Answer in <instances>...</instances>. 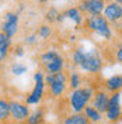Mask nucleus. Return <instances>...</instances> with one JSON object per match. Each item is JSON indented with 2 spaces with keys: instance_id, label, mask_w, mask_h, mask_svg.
Masks as SVG:
<instances>
[{
  "instance_id": "obj_1",
  "label": "nucleus",
  "mask_w": 122,
  "mask_h": 124,
  "mask_svg": "<svg viewBox=\"0 0 122 124\" xmlns=\"http://www.w3.org/2000/svg\"><path fill=\"white\" fill-rule=\"evenodd\" d=\"M104 56L98 48H84L77 45L72 51V68L84 72L87 75L97 76L104 68Z\"/></svg>"
},
{
  "instance_id": "obj_2",
  "label": "nucleus",
  "mask_w": 122,
  "mask_h": 124,
  "mask_svg": "<svg viewBox=\"0 0 122 124\" xmlns=\"http://www.w3.org/2000/svg\"><path fill=\"white\" fill-rule=\"evenodd\" d=\"M98 86L94 83H83V86L77 87L75 90H69L66 93V100L69 104V113H83L84 107L90 104L94 90Z\"/></svg>"
},
{
  "instance_id": "obj_3",
  "label": "nucleus",
  "mask_w": 122,
  "mask_h": 124,
  "mask_svg": "<svg viewBox=\"0 0 122 124\" xmlns=\"http://www.w3.org/2000/svg\"><path fill=\"white\" fill-rule=\"evenodd\" d=\"M44 82H45L48 94L54 100H62L66 96V93L69 92L68 72L66 70L55 72V73H46L44 76Z\"/></svg>"
},
{
  "instance_id": "obj_4",
  "label": "nucleus",
  "mask_w": 122,
  "mask_h": 124,
  "mask_svg": "<svg viewBox=\"0 0 122 124\" xmlns=\"http://www.w3.org/2000/svg\"><path fill=\"white\" fill-rule=\"evenodd\" d=\"M41 70L44 73H55V72H61L66 70V58L59 49L55 48H48L45 51H42L38 56Z\"/></svg>"
},
{
  "instance_id": "obj_5",
  "label": "nucleus",
  "mask_w": 122,
  "mask_h": 124,
  "mask_svg": "<svg viewBox=\"0 0 122 124\" xmlns=\"http://www.w3.org/2000/svg\"><path fill=\"white\" fill-rule=\"evenodd\" d=\"M83 28L90 34L98 35L105 41H111L114 38L112 25L108 23L102 16H86L83 23Z\"/></svg>"
},
{
  "instance_id": "obj_6",
  "label": "nucleus",
  "mask_w": 122,
  "mask_h": 124,
  "mask_svg": "<svg viewBox=\"0 0 122 124\" xmlns=\"http://www.w3.org/2000/svg\"><path fill=\"white\" fill-rule=\"evenodd\" d=\"M44 76L45 73L41 69H37L34 72V87L24 99V103L28 106H39L42 100L45 99V93H46V87H45V82H44Z\"/></svg>"
},
{
  "instance_id": "obj_7",
  "label": "nucleus",
  "mask_w": 122,
  "mask_h": 124,
  "mask_svg": "<svg viewBox=\"0 0 122 124\" xmlns=\"http://www.w3.org/2000/svg\"><path fill=\"white\" fill-rule=\"evenodd\" d=\"M0 31L7 35L10 39H13L20 31V14L17 11L8 10L3 14V20L0 23Z\"/></svg>"
},
{
  "instance_id": "obj_8",
  "label": "nucleus",
  "mask_w": 122,
  "mask_h": 124,
  "mask_svg": "<svg viewBox=\"0 0 122 124\" xmlns=\"http://www.w3.org/2000/svg\"><path fill=\"white\" fill-rule=\"evenodd\" d=\"M105 118L108 123L116 124L121 121V114H122V107H121V92H115L109 94V100L108 106L105 110Z\"/></svg>"
},
{
  "instance_id": "obj_9",
  "label": "nucleus",
  "mask_w": 122,
  "mask_h": 124,
  "mask_svg": "<svg viewBox=\"0 0 122 124\" xmlns=\"http://www.w3.org/2000/svg\"><path fill=\"white\" fill-rule=\"evenodd\" d=\"M31 113V107L20 100H10V123L23 124Z\"/></svg>"
},
{
  "instance_id": "obj_10",
  "label": "nucleus",
  "mask_w": 122,
  "mask_h": 124,
  "mask_svg": "<svg viewBox=\"0 0 122 124\" xmlns=\"http://www.w3.org/2000/svg\"><path fill=\"white\" fill-rule=\"evenodd\" d=\"M107 0H80L76 7L83 16H101Z\"/></svg>"
},
{
  "instance_id": "obj_11",
  "label": "nucleus",
  "mask_w": 122,
  "mask_h": 124,
  "mask_svg": "<svg viewBox=\"0 0 122 124\" xmlns=\"http://www.w3.org/2000/svg\"><path fill=\"white\" fill-rule=\"evenodd\" d=\"M101 16H102V17H104L111 25H116V24H119L121 23V20H122V4L115 3V1H112V0H109V1L105 3V6H104V10H102Z\"/></svg>"
},
{
  "instance_id": "obj_12",
  "label": "nucleus",
  "mask_w": 122,
  "mask_h": 124,
  "mask_svg": "<svg viewBox=\"0 0 122 124\" xmlns=\"http://www.w3.org/2000/svg\"><path fill=\"white\" fill-rule=\"evenodd\" d=\"M108 100H109V93H107L101 86H98V87L94 90V94H93V97H91L90 104H91L98 113L104 114L105 110H107V106H108Z\"/></svg>"
},
{
  "instance_id": "obj_13",
  "label": "nucleus",
  "mask_w": 122,
  "mask_h": 124,
  "mask_svg": "<svg viewBox=\"0 0 122 124\" xmlns=\"http://www.w3.org/2000/svg\"><path fill=\"white\" fill-rule=\"evenodd\" d=\"M62 14H63V17H65V20H69V21H72V23L75 24V27H76V28L83 27V23H84L86 16L81 14V13H80V10H79L76 6H70V7H68L66 10H63V11H62Z\"/></svg>"
},
{
  "instance_id": "obj_14",
  "label": "nucleus",
  "mask_w": 122,
  "mask_h": 124,
  "mask_svg": "<svg viewBox=\"0 0 122 124\" xmlns=\"http://www.w3.org/2000/svg\"><path fill=\"white\" fill-rule=\"evenodd\" d=\"M11 48H13V39H10L0 31V66L8 61L11 55Z\"/></svg>"
},
{
  "instance_id": "obj_15",
  "label": "nucleus",
  "mask_w": 122,
  "mask_h": 124,
  "mask_svg": "<svg viewBox=\"0 0 122 124\" xmlns=\"http://www.w3.org/2000/svg\"><path fill=\"white\" fill-rule=\"evenodd\" d=\"M101 87L105 90L107 93H115V92H121L122 89V75L121 73H115L112 76L107 78L104 82H102V85Z\"/></svg>"
},
{
  "instance_id": "obj_16",
  "label": "nucleus",
  "mask_w": 122,
  "mask_h": 124,
  "mask_svg": "<svg viewBox=\"0 0 122 124\" xmlns=\"http://www.w3.org/2000/svg\"><path fill=\"white\" fill-rule=\"evenodd\" d=\"M84 83V76L81 75V72L77 69H73L68 72V86H69V90H75L77 87L83 86Z\"/></svg>"
},
{
  "instance_id": "obj_17",
  "label": "nucleus",
  "mask_w": 122,
  "mask_h": 124,
  "mask_svg": "<svg viewBox=\"0 0 122 124\" xmlns=\"http://www.w3.org/2000/svg\"><path fill=\"white\" fill-rule=\"evenodd\" d=\"M27 124H44L45 123V108L44 106L39 104L38 107H35V110H31L30 116L27 118Z\"/></svg>"
},
{
  "instance_id": "obj_18",
  "label": "nucleus",
  "mask_w": 122,
  "mask_h": 124,
  "mask_svg": "<svg viewBox=\"0 0 122 124\" xmlns=\"http://www.w3.org/2000/svg\"><path fill=\"white\" fill-rule=\"evenodd\" d=\"M54 25H51V24H46V23H42L39 24L38 27H37V30L34 31L35 34H37V37L39 39H42V41H48V39L52 38V35H54Z\"/></svg>"
},
{
  "instance_id": "obj_19",
  "label": "nucleus",
  "mask_w": 122,
  "mask_h": 124,
  "mask_svg": "<svg viewBox=\"0 0 122 124\" xmlns=\"http://www.w3.org/2000/svg\"><path fill=\"white\" fill-rule=\"evenodd\" d=\"M10 123V100L0 96V124Z\"/></svg>"
},
{
  "instance_id": "obj_20",
  "label": "nucleus",
  "mask_w": 122,
  "mask_h": 124,
  "mask_svg": "<svg viewBox=\"0 0 122 124\" xmlns=\"http://www.w3.org/2000/svg\"><path fill=\"white\" fill-rule=\"evenodd\" d=\"M83 114H84V117L90 121V124H100L102 121V114L98 113L91 104H87V106L84 107Z\"/></svg>"
},
{
  "instance_id": "obj_21",
  "label": "nucleus",
  "mask_w": 122,
  "mask_h": 124,
  "mask_svg": "<svg viewBox=\"0 0 122 124\" xmlns=\"http://www.w3.org/2000/svg\"><path fill=\"white\" fill-rule=\"evenodd\" d=\"M61 124H90L83 113H68L62 118Z\"/></svg>"
},
{
  "instance_id": "obj_22",
  "label": "nucleus",
  "mask_w": 122,
  "mask_h": 124,
  "mask_svg": "<svg viewBox=\"0 0 122 124\" xmlns=\"http://www.w3.org/2000/svg\"><path fill=\"white\" fill-rule=\"evenodd\" d=\"M59 13H61V10H59L58 7L51 6V7L45 11V16H44L45 23L46 24H51V25L56 24V20H58V16H59Z\"/></svg>"
},
{
  "instance_id": "obj_23",
  "label": "nucleus",
  "mask_w": 122,
  "mask_h": 124,
  "mask_svg": "<svg viewBox=\"0 0 122 124\" xmlns=\"http://www.w3.org/2000/svg\"><path fill=\"white\" fill-rule=\"evenodd\" d=\"M28 70V66L23 63V62H13L10 65V73H13L14 76H23L24 73H27Z\"/></svg>"
},
{
  "instance_id": "obj_24",
  "label": "nucleus",
  "mask_w": 122,
  "mask_h": 124,
  "mask_svg": "<svg viewBox=\"0 0 122 124\" xmlns=\"http://www.w3.org/2000/svg\"><path fill=\"white\" fill-rule=\"evenodd\" d=\"M39 42V38L37 37L35 32H30L24 37V41H23V45L24 46H37Z\"/></svg>"
},
{
  "instance_id": "obj_25",
  "label": "nucleus",
  "mask_w": 122,
  "mask_h": 124,
  "mask_svg": "<svg viewBox=\"0 0 122 124\" xmlns=\"http://www.w3.org/2000/svg\"><path fill=\"white\" fill-rule=\"evenodd\" d=\"M11 55L15 56V58H23L25 55V46L23 44H13V48H11Z\"/></svg>"
},
{
  "instance_id": "obj_26",
  "label": "nucleus",
  "mask_w": 122,
  "mask_h": 124,
  "mask_svg": "<svg viewBox=\"0 0 122 124\" xmlns=\"http://www.w3.org/2000/svg\"><path fill=\"white\" fill-rule=\"evenodd\" d=\"M115 61L118 63L122 62V48H121V42H118V49L115 51Z\"/></svg>"
},
{
  "instance_id": "obj_27",
  "label": "nucleus",
  "mask_w": 122,
  "mask_h": 124,
  "mask_svg": "<svg viewBox=\"0 0 122 124\" xmlns=\"http://www.w3.org/2000/svg\"><path fill=\"white\" fill-rule=\"evenodd\" d=\"M37 1H38L39 4H46V3H48L49 0H37Z\"/></svg>"
},
{
  "instance_id": "obj_28",
  "label": "nucleus",
  "mask_w": 122,
  "mask_h": 124,
  "mask_svg": "<svg viewBox=\"0 0 122 124\" xmlns=\"http://www.w3.org/2000/svg\"><path fill=\"white\" fill-rule=\"evenodd\" d=\"M112 1H115V3H119V4H122V0H112Z\"/></svg>"
},
{
  "instance_id": "obj_29",
  "label": "nucleus",
  "mask_w": 122,
  "mask_h": 124,
  "mask_svg": "<svg viewBox=\"0 0 122 124\" xmlns=\"http://www.w3.org/2000/svg\"><path fill=\"white\" fill-rule=\"evenodd\" d=\"M23 124H27V123H23ZM44 124H51V123H44Z\"/></svg>"
},
{
  "instance_id": "obj_30",
  "label": "nucleus",
  "mask_w": 122,
  "mask_h": 124,
  "mask_svg": "<svg viewBox=\"0 0 122 124\" xmlns=\"http://www.w3.org/2000/svg\"><path fill=\"white\" fill-rule=\"evenodd\" d=\"M77 1H80V0H77Z\"/></svg>"
},
{
  "instance_id": "obj_31",
  "label": "nucleus",
  "mask_w": 122,
  "mask_h": 124,
  "mask_svg": "<svg viewBox=\"0 0 122 124\" xmlns=\"http://www.w3.org/2000/svg\"><path fill=\"white\" fill-rule=\"evenodd\" d=\"M0 1H1V0H0Z\"/></svg>"
}]
</instances>
